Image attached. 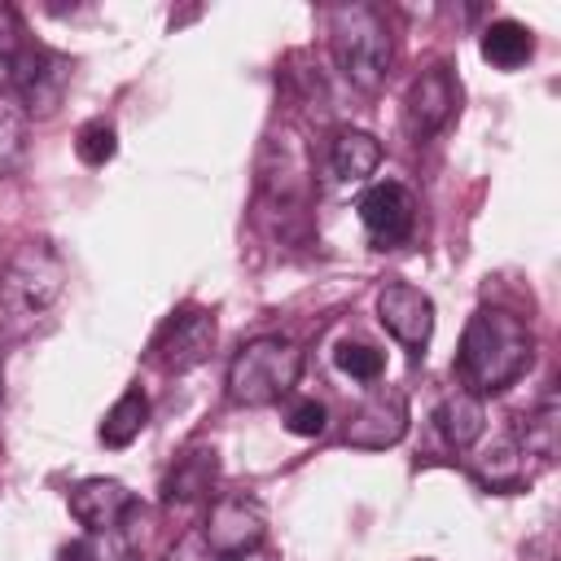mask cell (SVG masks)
<instances>
[{
    "instance_id": "cell-1",
    "label": "cell",
    "mask_w": 561,
    "mask_h": 561,
    "mask_svg": "<svg viewBox=\"0 0 561 561\" xmlns=\"http://www.w3.org/2000/svg\"><path fill=\"white\" fill-rule=\"evenodd\" d=\"M535 355V337L526 329V320H517L504 307H478L460 333V351H456V373L465 381L469 394H500L508 390Z\"/></svg>"
},
{
    "instance_id": "cell-2",
    "label": "cell",
    "mask_w": 561,
    "mask_h": 561,
    "mask_svg": "<svg viewBox=\"0 0 561 561\" xmlns=\"http://www.w3.org/2000/svg\"><path fill=\"white\" fill-rule=\"evenodd\" d=\"M329 53L351 88L377 92L390 75V57H394V39H390L381 9H373L364 0L329 9Z\"/></svg>"
},
{
    "instance_id": "cell-3",
    "label": "cell",
    "mask_w": 561,
    "mask_h": 561,
    "mask_svg": "<svg viewBox=\"0 0 561 561\" xmlns=\"http://www.w3.org/2000/svg\"><path fill=\"white\" fill-rule=\"evenodd\" d=\"M298 377L302 346L285 333H259L228 364V399L241 408H272L298 386Z\"/></svg>"
},
{
    "instance_id": "cell-4",
    "label": "cell",
    "mask_w": 561,
    "mask_h": 561,
    "mask_svg": "<svg viewBox=\"0 0 561 561\" xmlns=\"http://www.w3.org/2000/svg\"><path fill=\"white\" fill-rule=\"evenodd\" d=\"M61 285H66V267H61L57 250L44 241H31L9 259V267L0 276V316L18 329L35 324L61 298Z\"/></svg>"
},
{
    "instance_id": "cell-5",
    "label": "cell",
    "mask_w": 561,
    "mask_h": 561,
    "mask_svg": "<svg viewBox=\"0 0 561 561\" xmlns=\"http://www.w3.org/2000/svg\"><path fill=\"white\" fill-rule=\"evenodd\" d=\"M70 83V57L53 53L39 39H22L13 53H0V92L18 101L22 114H53Z\"/></svg>"
},
{
    "instance_id": "cell-6",
    "label": "cell",
    "mask_w": 561,
    "mask_h": 561,
    "mask_svg": "<svg viewBox=\"0 0 561 561\" xmlns=\"http://www.w3.org/2000/svg\"><path fill=\"white\" fill-rule=\"evenodd\" d=\"M267 535V508L245 495V491H228L210 504L206 513V526H202V543H206V557L215 561H241L250 557Z\"/></svg>"
},
{
    "instance_id": "cell-7",
    "label": "cell",
    "mask_w": 561,
    "mask_h": 561,
    "mask_svg": "<svg viewBox=\"0 0 561 561\" xmlns=\"http://www.w3.org/2000/svg\"><path fill=\"white\" fill-rule=\"evenodd\" d=\"M355 210H359V224H364V232H368V241H373L377 250L403 245V241L412 237V228H416L412 193H408L403 184H394V180L368 184V188L359 193Z\"/></svg>"
},
{
    "instance_id": "cell-8",
    "label": "cell",
    "mask_w": 561,
    "mask_h": 561,
    "mask_svg": "<svg viewBox=\"0 0 561 561\" xmlns=\"http://www.w3.org/2000/svg\"><path fill=\"white\" fill-rule=\"evenodd\" d=\"M215 346V316L206 307H180L167 316V324L153 337V359L167 373H188L197 368Z\"/></svg>"
},
{
    "instance_id": "cell-9",
    "label": "cell",
    "mask_w": 561,
    "mask_h": 561,
    "mask_svg": "<svg viewBox=\"0 0 561 561\" xmlns=\"http://www.w3.org/2000/svg\"><path fill=\"white\" fill-rule=\"evenodd\" d=\"M377 316L386 324V333L408 346L412 355H421L434 337V302L425 289L408 285V280H390L377 289Z\"/></svg>"
},
{
    "instance_id": "cell-10",
    "label": "cell",
    "mask_w": 561,
    "mask_h": 561,
    "mask_svg": "<svg viewBox=\"0 0 561 561\" xmlns=\"http://www.w3.org/2000/svg\"><path fill=\"white\" fill-rule=\"evenodd\" d=\"M403 434H408V399H403V390L377 386V390H368V394L359 399V408L351 412L342 438H346L351 447L381 451V447H394Z\"/></svg>"
},
{
    "instance_id": "cell-11",
    "label": "cell",
    "mask_w": 561,
    "mask_h": 561,
    "mask_svg": "<svg viewBox=\"0 0 561 561\" xmlns=\"http://www.w3.org/2000/svg\"><path fill=\"white\" fill-rule=\"evenodd\" d=\"M66 504H70V517H75L83 530H92V535L118 530V526L140 508L136 495H131L118 478H83V482L70 486Z\"/></svg>"
},
{
    "instance_id": "cell-12",
    "label": "cell",
    "mask_w": 561,
    "mask_h": 561,
    "mask_svg": "<svg viewBox=\"0 0 561 561\" xmlns=\"http://www.w3.org/2000/svg\"><path fill=\"white\" fill-rule=\"evenodd\" d=\"M460 110V79L451 75V66H430L412 79L408 88V123L416 136H434L443 131Z\"/></svg>"
},
{
    "instance_id": "cell-13",
    "label": "cell",
    "mask_w": 561,
    "mask_h": 561,
    "mask_svg": "<svg viewBox=\"0 0 561 561\" xmlns=\"http://www.w3.org/2000/svg\"><path fill=\"white\" fill-rule=\"evenodd\" d=\"M215 473H219L215 447H193V451H184V456L171 465V473L162 478V504L184 508V504L202 500V495L215 486Z\"/></svg>"
},
{
    "instance_id": "cell-14",
    "label": "cell",
    "mask_w": 561,
    "mask_h": 561,
    "mask_svg": "<svg viewBox=\"0 0 561 561\" xmlns=\"http://www.w3.org/2000/svg\"><path fill=\"white\" fill-rule=\"evenodd\" d=\"M329 167L342 184H359L381 167V140L364 127H342L329 145Z\"/></svg>"
},
{
    "instance_id": "cell-15",
    "label": "cell",
    "mask_w": 561,
    "mask_h": 561,
    "mask_svg": "<svg viewBox=\"0 0 561 561\" xmlns=\"http://www.w3.org/2000/svg\"><path fill=\"white\" fill-rule=\"evenodd\" d=\"M482 57L491 61V66H500V70H517V66H526L530 57H535V31L526 26V22H517V18H495L486 31H482Z\"/></svg>"
},
{
    "instance_id": "cell-16",
    "label": "cell",
    "mask_w": 561,
    "mask_h": 561,
    "mask_svg": "<svg viewBox=\"0 0 561 561\" xmlns=\"http://www.w3.org/2000/svg\"><path fill=\"white\" fill-rule=\"evenodd\" d=\"M438 430H443V438H447L456 451L473 447V443L482 438V430H486V408H482V399L469 394V390H451V394L438 403Z\"/></svg>"
},
{
    "instance_id": "cell-17",
    "label": "cell",
    "mask_w": 561,
    "mask_h": 561,
    "mask_svg": "<svg viewBox=\"0 0 561 561\" xmlns=\"http://www.w3.org/2000/svg\"><path fill=\"white\" fill-rule=\"evenodd\" d=\"M557 434H561V412H557V390H543L539 408L522 416L517 425V447L526 456H535L539 465H552L557 460Z\"/></svg>"
},
{
    "instance_id": "cell-18",
    "label": "cell",
    "mask_w": 561,
    "mask_h": 561,
    "mask_svg": "<svg viewBox=\"0 0 561 561\" xmlns=\"http://www.w3.org/2000/svg\"><path fill=\"white\" fill-rule=\"evenodd\" d=\"M145 421H149V399H145L140 386H131V390H123V394L114 399V408L105 412V421H101V443H105V447H127V443L140 438Z\"/></svg>"
},
{
    "instance_id": "cell-19",
    "label": "cell",
    "mask_w": 561,
    "mask_h": 561,
    "mask_svg": "<svg viewBox=\"0 0 561 561\" xmlns=\"http://www.w3.org/2000/svg\"><path fill=\"white\" fill-rule=\"evenodd\" d=\"M473 473H478L491 491H513V486H522V478H526V451H522L517 443H495L491 451L478 456Z\"/></svg>"
},
{
    "instance_id": "cell-20",
    "label": "cell",
    "mask_w": 561,
    "mask_h": 561,
    "mask_svg": "<svg viewBox=\"0 0 561 561\" xmlns=\"http://www.w3.org/2000/svg\"><path fill=\"white\" fill-rule=\"evenodd\" d=\"M26 158V114L18 101L0 96V175H13Z\"/></svg>"
},
{
    "instance_id": "cell-21",
    "label": "cell",
    "mask_w": 561,
    "mask_h": 561,
    "mask_svg": "<svg viewBox=\"0 0 561 561\" xmlns=\"http://www.w3.org/2000/svg\"><path fill=\"white\" fill-rule=\"evenodd\" d=\"M75 153H79L83 167H105V162L118 153V131H114L105 118H92V123L79 127V136H75Z\"/></svg>"
},
{
    "instance_id": "cell-22",
    "label": "cell",
    "mask_w": 561,
    "mask_h": 561,
    "mask_svg": "<svg viewBox=\"0 0 561 561\" xmlns=\"http://www.w3.org/2000/svg\"><path fill=\"white\" fill-rule=\"evenodd\" d=\"M337 368L346 373V377H355V381H381V373H386V355L377 351V346H368V342H342L337 346Z\"/></svg>"
},
{
    "instance_id": "cell-23",
    "label": "cell",
    "mask_w": 561,
    "mask_h": 561,
    "mask_svg": "<svg viewBox=\"0 0 561 561\" xmlns=\"http://www.w3.org/2000/svg\"><path fill=\"white\" fill-rule=\"evenodd\" d=\"M324 425H329V412L320 399H294L285 412V430L298 438H316V434H324Z\"/></svg>"
},
{
    "instance_id": "cell-24",
    "label": "cell",
    "mask_w": 561,
    "mask_h": 561,
    "mask_svg": "<svg viewBox=\"0 0 561 561\" xmlns=\"http://www.w3.org/2000/svg\"><path fill=\"white\" fill-rule=\"evenodd\" d=\"M61 561H92V548L88 543H70V548H61Z\"/></svg>"
}]
</instances>
